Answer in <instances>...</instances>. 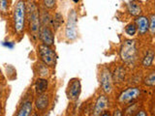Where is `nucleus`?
<instances>
[{
  "mask_svg": "<svg viewBox=\"0 0 155 116\" xmlns=\"http://www.w3.org/2000/svg\"><path fill=\"white\" fill-rule=\"evenodd\" d=\"M125 77V71L122 67H118L114 71V80L116 82H121Z\"/></svg>",
  "mask_w": 155,
  "mask_h": 116,
  "instance_id": "nucleus-18",
  "label": "nucleus"
},
{
  "mask_svg": "<svg viewBox=\"0 0 155 116\" xmlns=\"http://www.w3.org/2000/svg\"><path fill=\"white\" fill-rule=\"evenodd\" d=\"M113 116H122V112H121L119 109H116V110H114Z\"/></svg>",
  "mask_w": 155,
  "mask_h": 116,
  "instance_id": "nucleus-25",
  "label": "nucleus"
},
{
  "mask_svg": "<svg viewBox=\"0 0 155 116\" xmlns=\"http://www.w3.org/2000/svg\"><path fill=\"white\" fill-rule=\"evenodd\" d=\"M140 95V90L137 87H130L120 94L118 101L122 104H128L136 100Z\"/></svg>",
  "mask_w": 155,
  "mask_h": 116,
  "instance_id": "nucleus-7",
  "label": "nucleus"
},
{
  "mask_svg": "<svg viewBox=\"0 0 155 116\" xmlns=\"http://www.w3.org/2000/svg\"><path fill=\"white\" fill-rule=\"evenodd\" d=\"M81 91V81L78 79H73L69 84H68V90H67V96L68 99L71 101H76L79 99Z\"/></svg>",
  "mask_w": 155,
  "mask_h": 116,
  "instance_id": "nucleus-6",
  "label": "nucleus"
},
{
  "mask_svg": "<svg viewBox=\"0 0 155 116\" xmlns=\"http://www.w3.org/2000/svg\"><path fill=\"white\" fill-rule=\"evenodd\" d=\"M8 2L9 0H0V11L2 13H6L8 10Z\"/></svg>",
  "mask_w": 155,
  "mask_h": 116,
  "instance_id": "nucleus-22",
  "label": "nucleus"
},
{
  "mask_svg": "<svg viewBox=\"0 0 155 116\" xmlns=\"http://www.w3.org/2000/svg\"><path fill=\"white\" fill-rule=\"evenodd\" d=\"M79 1H80V0H74V2H75V3H77V2H79Z\"/></svg>",
  "mask_w": 155,
  "mask_h": 116,
  "instance_id": "nucleus-28",
  "label": "nucleus"
},
{
  "mask_svg": "<svg viewBox=\"0 0 155 116\" xmlns=\"http://www.w3.org/2000/svg\"><path fill=\"white\" fill-rule=\"evenodd\" d=\"M137 47L136 42L133 40H126L123 42L120 48V57L125 63H132L136 59Z\"/></svg>",
  "mask_w": 155,
  "mask_h": 116,
  "instance_id": "nucleus-2",
  "label": "nucleus"
},
{
  "mask_svg": "<svg viewBox=\"0 0 155 116\" xmlns=\"http://www.w3.org/2000/svg\"><path fill=\"white\" fill-rule=\"evenodd\" d=\"M101 116H110V113L109 111H104V112L101 114Z\"/></svg>",
  "mask_w": 155,
  "mask_h": 116,
  "instance_id": "nucleus-27",
  "label": "nucleus"
},
{
  "mask_svg": "<svg viewBox=\"0 0 155 116\" xmlns=\"http://www.w3.org/2000/svg\"><path fill=\"white\" fill-rule=\"evenodd\" d=\"M101 86L107 94H110L113 91V76L108 69H104L101 72Z\"/></svg>",
  "mask_w": 155,
  "mask_h": 116,
  "instance_id": "nucleus-9",
  "label": "nucleus"
},
{
  "mask_svg": "<svg viewBox=\"0 0 155 116\" xmlns=\"http://www.w3.org/2000/svg\"><path fill=\"white\" fill-rule=\"evenodd\" d=\"M136 26H137V30L139 31V33L143 35V34L147 32L148 28H149L148 18L143 16L138 17L136 18Z\"/></svg>",
  "mask_w": 155,
  "mask_h": 116,
  "instance_id": "nucleus-11",
  "label": "nucleus"
},
{
  "mask_svg": "<svg viewBox=\"0 0 155 116\" xmlns=\"http://www.w3.org/2000/svg\"><path fill=\"white\" fill-rule=\"evenodd\" d=\"M2 45H3L4 47H8V48H13L14 46H15V44H14L13 42H3V43H2Z\"/></svg>",
  "mask_w": 155,
  "mask_h": 116,
  "instance_id": "nucleus-24",
  "label": "nucleus"
},
{
  "mask_svg": "<svg viewBox=\"0 0 155 116\" xmlns=\"http://www.w3.org/2000/svg\"><path fill=\"white\" fill-rule=\"evenodd\" d=\"M77 13L75 10H71V12L68 14V21L65 28V35L69 40H74L77 37Z\"/></svg>",
  "mask_w": 155,
  "mask_h": 116,
  "instance_id": "nucleus-5",
  "label": "nucleus"
},
{
  "mask_svg": "<svg viewBox=\"0 0 155 116\" xmlns=\"http://www.w3.org/2000/svg\"><path fill=\"white\" fill-rule=\"evenodd\" d=\"M136 116H147V113L144 112V111L142 110V111H140V112H138L137 114H136Z\"/></svg>",
  "mask_w": 155,
  "mask_h": 116,
  "instance_id": "nucleus-26",
  "label": "nucleus"
},
{
  "mask_svg": "<svg viewBox=\"0 0 155 116\" xmlns=\"http://www.w3.org/2000/svg\"><path fill=\"white\" fill-rule=\"evenodd\" d=\"M26 3L24 0H18L14 10V28L17 33H21L25 26Z\"/></svg>",
  "mask_w": 155,
  "mask_h": 116,
  "instance_id": "nucleus-1",
  "label": "nucleus"
},
{
  "mask_svg": "<svg viewBox=\"0 0 155 116\" xmlns=\"http://www.w3.org/2000/svg\"><path fill=\"white\" fill-rule=\"evenodd\" d=\"M50 104V100H48V96L46 94H40L35 100V105L38 110L44 111L46 110Z\"/></svg>",
  "mask_w": 155,
  "mask_h": 116,
  "instance_id": "nucleus-12",
  "label": "nucleus"
},
{
  "mask_svg": "<svg viewBox=\"0 0 155 116\" xmlns=\"http://www.w3.org/2000/svg\"><path fill=\"white\" fill-rule=\"evenodd\" d=\"M29 26L30 31L34 38L39 35L40 30V17H39V11L35 4H32V7L29 11Z\"/></svg>",
  "mask_w": 155,
  "mask_h": 116,
  "instance_id": "nucleus-4",
  "label": "nucleus"
},
{
  "mask_svg": "<svg viewBox=\"0 0 155 116\" xmlns=\"http://www.w3.org/2000/svg\"><path fill=\"white\" fill-rule=\"evenodd\" d=\"M154 52L152 50H148L147 52V54H145L143 60V67H149L150 65L152 64L153 62V59H154Z\"/></svg>",
  "mask_w": 155,
  "mask_h": 116,
  "instance_id": "nucleus-17",
  "label": "nucleus"
},
{
  "mask_svg": "<svg viewBox=\"0 0 155 116\" xmlns=\"http://www.w3.org/2000/svg\"><path fill=\"white\" fill-rule=\"evenodd\" d=\"M38 53L40 56L42 62L47 66L54 67L56 63V54L54 50L48 46L42 44L38 47Z\"/></svg>",
  "mask_w": 155,
  "mask_h": 116,
  "instance_id": "nucleus-3",
  "label": "nucleus"
},
{
  "mask_svg": "<svg viewBox=\"0 0 155 116\" xmlns=\"http://www.w3.org/2000/svg\"><path fill=\"white\" fill-rule=\"evenodd\" d=\"M63 22H64V21H63V17H62V14L59 12L55 13V14L53 16L52 19L51 21V26L53 27L54 30H57V29L62 25Z\"/></svg>",
  "mask_w": 155,
  "mask_h": 116,
  "instance_id": "nucleus-16",
  "label": "nucleus"
},
{
  "mask_svg": "<svg viewBox=\"0 0 155 116\" xmlns=\"http://www.w3.org/2000/svg\"><path fill=\"white\" fill-rule=\"evenodd\" d=\"M148 22H149L148 30L150 31V33H151L152 35H154L155 34V14H152L151 16H150Z\"/></svg>",
  "mask_w": 155,
  "mask_h": 116,
  "instance_id": "nucleus-21",
  "label": "nucleus"
},
{
  "mask_svg": "<svg viewBox=\"0 0 155 116\" xmlns=\"http://www.w3.org/2000/svg\"><path fill=\"white\" fill-rule=\"evenodd\" d=\"M33 116H39V115H37V114H34Z\"/></svg>",
  "mask_w": 155,
  "mask_h": 116,
  "instance_id": "nucleus-29",
  "label": "nucleus"
},
{
  "mask_svg": "<svg viewBox=\"0 0 155 116\" xmlns=\"http://www.w3.org/2000/svg\"><path fill=\"white\" fill-rule=\"evenodd\" d=\"M48 82L46 79H44V77H39V79H37L35 82V91L37 95L45 93L48 89Z\"/></svg>",
  "mask_w": 155,
  "mask_h": 116,
  "instance_id": "nucleus-14",
  "label": "nucleus"
},
{
  "mask_svg": "<svg viewBox=\"0 0 155 116\" xmlns=\"http://www.w3.org/2000/svg\"><path fill=\"white\" fill-rule=\"evenodd\" d=\"M108 106V98L104 95H101L96 101V104L94 105L93 116H101V114L104 112L105 109Z\"/></svg>",
  "mask_w": 155,
  "mask_h": 116,
  "instance_id": "nucleus-10",
  "label": "nucleus"
},
{
  "mask_svg": "<svg viewBox=\"0 0 155 116\" xmlns=\"http://www.w3.org/2000/svg\"><path fill=\"white\" fill-rule=\"evenodd\" d=\"M43 2H44V5H45L46 8L52 9V8H54V6H55L56 0H43Z\"/></svg>",
  "mask_w": 155,
  "mask_h": 116,
  "instance_id": "nucleus-23",
  "label": "nucleus"
},
{
  "mask_svg": "<svg viewBox=\"0 0 155 116\" xmlns=\"http://www.w3.org/2000/svg\"><path fill=\"white\" fill-rule=\"evenodd\" d=\"M127 10H128L129 14H132L134 17H138V16H140V14L142 13V8H140V6L138 3H136L134 1L129 2L127 4Z\"/></svg>",
  "mask_w": 155,
  "mask_h": 116,
  "instance_id": "nucleus-15",
  "label": "nucleus"
},
{
  "mask_svg": "<svg viewBox=\"0 0 155 116\" xmlns=\"http://www.w3.org/2000/svg\"><path fill=\"white\" fill-rule=\"evenodd\" d=\"M144 83L148 86H154L155 85V71L151 72L149 75H147L144 79Z\"/></svg>",
  "mask_w": 155,
  "mask_h": 116,
  "instance_id": "nucleus-19",
  "label": "nucleus"
},
{
  "mask_svg": "<svg viewBox=\"0 0 155 116\" xmlns=\"http://www.w3.org/2000/svg\"><path fill=\"white\" fill-rule=\"evenodd\" d=\"M39 38L42 41L44 45L51 47L54 44V35H53V32L51 29L47 26V25H43L40 27V30H39Z\"/></svg>",
  "mask_w": 155,
  "mask_h": 116,
  "instance_id": "nucleus-8",
  "label": "nucleus"
},
{
  "mask_svg": "<svg viewBox=\"0 0 155 116\" xmlns=\"http://www.w3.org/2000/svg\"><path fill=\"white\" fill-rule=\"evenodd\" d=\"M31 112H32V102L25 101L21 105V108H19L16 116H30Z\"/></svg>",
  "mask_w": 155,
  "mask_h": 116,
  "instance_id": "nucleus-13",
  "label": "nucleus"
},
{
  "mask_svg": "<svg viewBox=\"0 0 155 116\" xmlns=\"http://www.w3.org/2000/svg\"><path fill=\"white\" fill-rule=\"evenodd\" d=\"M137 31H138L137 26H136V24H134V23H130L125 27V32L129 36H134L135 34L137 33Z\"/></svg>",
  "mask_w": 155,
  "mask_h": 116,
  "instance_id": "nucleus-20",
  "label": "nucleus"
}]
</instances>
